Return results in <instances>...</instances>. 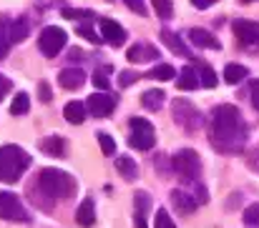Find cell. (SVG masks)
I'll return each mask as SVG.
<instances>
[{"instance_id": "cell-1", "label": "cell", "mask_w": 259, "mask_h": 228, "mask_svg": "<svg viewBox=\"0 0 259 228\" xmlns=\"http://www.w3.org/2000/svg\"><path fill=\"white\" fill-rule=\"evenodd\" d=\"M249 138V126L244 123L237 105H217L211 110V146L222 153H242Z\"/></svg>"}, {"instance_id": "cell-2", "label": "cell", "mask_w": 259, "mask_h": 228, "mask_svg": "<svg viewBox=\"0 0 259 228\" xmlns=\"http://www.w3.org/2000/svg\"><path fill=\"white\" fill-rule=\"evenodd\" d=\"M38 186H40V191L46 193V196H51V198H63V201H68V198H73L76 196V178L71 176V173H66V170H61V168H43L40 173H38Z\"/></svg>"}, {"instance_id": "cell-3", "label": "cell", "mask_w": 259, "mask_h": 228, "mask_svg": "<svg viewBox=\"0 0 259 228\" xmlns=\"http://www.w3.org/2000/svg\"><path fill=\"white\" fill-rule=\"evenodd\" d=\"M33 158L20 146H3L0 148V181L3 183H18L20 176L30 168Z\"/></svg>"}, {"instance_id": "cell-4", "label": "cell", "mask_w": 259, "mask_h": 228, "mask_svg": "<svg viewBox=\"0 0 259 228\" xmlns=\"http://www.w3.org/2000/svg\"><path fill=\"white\" fill-rule=\"evenodd\" d=\"M171 110H174V121H176L184 131L194 133V131L204 128V116L199 113V108H194V103H189V100H184V98H176L171 103Z\"/></svg>"}, {"instance_id": "cell-5", "label": "cell", "mask_w": 259, "mask_h": 228, "mask_svg": "<svg viewBox=\"0 0 259 228\" xmlns=\"http://www.w3.org/2000/svg\"><path fill=\"white\" fill-rule=\"evenodd\" d=\"M128 126H131V136H128V146L131 148H136V151H151L156 146L154 126L146 118H131Z\"/></svg>"}, {"instance_id": "cell-6", "label": "cell", "mask_w": 259, "mask_h": 228, "mask_svg": "<svg viewBox=\"0 0 259 228\" xmlns=\"http://www.w3.org/2000/svg\"><path fill=\"white\" fill-rule=\"evenodd\" d=\"M171 168L181 178L196 181L199 173H201V158H199V153L191 151V148H181V151L171 158Z\"/></svg>"}, {"instance_id": "cell-7", "label": "cell", "mask_w": 259, "mask_h": 228, "mask_svg": "<svg viewBox=\"0 0 259 228\" xmlns=\"http://www.w3.org/2000/svg\"><path fill=\"white\" fill-rule=\"evenodd\" d=\"M0 218L13 221V223H28L30 216L23 206V201L18 198V193L13 191H0Z\"/></svg>"}, {"instance_id": "cell-8", "label": "cell", "mask_w": 259, "mask_h": 228, "mask_svg": "<svg viewBox=\"0 0 259 228\" xmlns=\"http://www.w3.org/2000/svg\"><path fill=\"white\" fill-rule=\"evenodd\" d=\"M66 40H68V33H66L63 28L48 25V28H43V33H40V38H38V48H40V53H43L46 58H56V55L63 50Z\"/></svg>"}, {"instance_id": "cell-9", "label": "cell", "mask_w": 259, "mask_h": 228, "mask_svg": "<svg viewBox=\"0 0 259 228\" xmlns=\"http://www.w3.org/2000/svg\"><path fill=\"white\" fill-rule=\"evenodd\" d=\"M232 30H234V35H237L239 43H244L249 48H259V23L239 18V20L232 23Z\"/></svg>"}, {"instance_id": "cell-10", "label": "cell", "mask_w": 259, "mask_h": 228, "mask_svg": "<svg viewBox=\"0 0 259 228\" xmlns=\"http://www.w3.org/2000/svg\"><path fill=\"white\" fill-rule=\"evenodd\" d=\"M86 105H88V113H91V116L106 118V116H111V113H113V108H116V98H113L108 90H103V93L91 95Z\"/></svg>"}, {"instance_id": "cell-11", "label": "cell", "mask_w": 259, "mask_h": 228, "mask_svg": "<svg viewBox=\"0 0 259 228\" xmlns=\"http://www.w3.org/2000/svg\"><path fill=\"white\" fill-rule=\"evenodd\" d=\"M98 28H101V35H103L106 43H111V45H123V40H126L123 25H118V23L111 20V18H101V20H98Z\"/></svg>"}, {"instance_id": "cell-12", "label": "cell", "mask_w": 259, "mask_h": 228, "mask_svg": "<svg viewBox=\"0 0 259 228\" xmlns=\"http://www.w3.org/2000/svg\"><path fill=\"white\" fill-rule=\"evenodd\" d=\"M189 40H191L196 48H204V50H219V48H222L219 38H217L214 33L204 30V28H191V30H189Z\"/></svg>"}, {"instance_id": "cell-13", "label": "cell", "mask_w": 259, "mask_h": 228, "mask_svg": "<svg viewBox=\"0 0 259 228\" xmlns=\"http://www.w3.org/2000/svg\"><path fill=\"white\" fill-rule=\"evenodd\" d=\"M171 203H174V208H176L181 216L194 213V211H196V206H199V201H196L189 191H184V188H174L171 191Z\"/></svg>"}, {"instance_id": "cell-14", "label": "cell", "mask_w": 259, "mask_h": 228, "mask_svg": "<svg viewBox=\"0 0 259 228\" xmlns=\"http://www.w3.org/2000/svg\"><path fill=\"white\" fill-rule=\"evenodd\" d=\"M159 38L164 40V45H166L169 50H174V53H176L179 58H189V61L194 58V55H191V50H189V48L184 45V40H181V38H179V35L174 33V30H169V28H164V30L159 33Z\"/></svg>"}, {"instance_id": "cell-15", "label": "cell", "mask_w": 259, "mask_h": 228, "mask_svg": "<svg viewBox=\"0 0 259 228\" xmlns=\"http://www.w3.org/2000/svg\"><path fill=\"white\" fill-rule=\"evenodd\" d=\"M58 83H61V88H66V90H78V88L86 83V73H83L81 68H63V71L58 73Z\"/></svg>"}, {"instance_id": "cell-16", "label": "cell", "mask_w": 259, "mask_h": 228, "mask_svg": "<svg viewBox=\"0 0 259 228\" xmlns=\"http://www.w3.org/2000/svg\"><path fill=\"white\" fill-rule=\"evenodd\" d=\"M126 58H128L131 63H146V61L159 58V50H156L154 45H149V43H136V45H131V48H128Z\"/></svg>"}, {"instance_id": "cell-17", "label": "cell", "mask_w": 259, "mask_h": 228, "mask_svg": "<svg viewBox=\"0 0 259 228\" xmlns=\"http://www.w3.org/2000/svg\"><path fill=\"white\" fill-rule=\"evenodd\" d=\"M176 88L179 90H196V88H201V80H199V71H196V66L191 63V66H186L179 78H176Z\"/></svg>"}, {"instance_id": "cell-18", "label": "cell", "mask_w": 259, "mask_h": 228, "mask_svg": "<svg viewBox=\"0 0 259 228\" xmlns=\"http://www.w3.org/2000/svg\"><path fill=\"white\" fill-rule=\"evenodd\" d=\"M38 148L48 155H53V158H63L66 155V138L63 136H48L38 143Z\"/></svg>"}, {"instance_id": "cell-19", "label": "cell", "mask_w": 259, "mask_h": 228, "mask_svg": "<svg viewBox=\"0 0 259 228\" xmlns=\"http://www.w3.org/2000/svg\"><path fill=\"white\" fill-rule=\"evenodd\" d=\"M63 116H66V121H68V123L81 126V123L88 118V105H83L81 100H71V103H66Z\"/></svg>"}, {"instance_id": "cell-20", "label": "cell", "mask_w": 259, "mask_h": 228, "mask_svg": "<svg viewBox=\"0 0 259 228\" xmlns=\"http://www.w3.org/2000/svg\"><path fill=\"white\" fill-rule=\"evenodd\" d=\"M76 223L83 228H91L96 223V206H93V198H83V203L78 206L76 211Z\"/></svg>"}, {"instance_id": "cell-21", "label": "cell", "mask_w": 259, "mask_h": 228, "mask_svg": "<svg viewBox=\"0 0 259 228\" xmlns=\"http://www.w3.org/2000/svg\"><path fill=\"white\" fill-rule=\"evenodd\" d=\"M191 63L196 66V71H199V80H201V85H204V88H217L219 78H217V73L211 71V66H209V63H201V61H196V58H191Z\"/></svg>"}, {"instance_id": "cell-22", "label": "cell", "mask_w": 259, "mask_h": 228, "mask_svg": "<svg viewBox=\"0 0 259 228\" xmlns=\"http://www.w3.org/2000/svg\"><path fill=\"white\" fill-rule=\"evenodd\" d=\"M28 30H30V23H28L25 18H18V20H13V23H10L8 40H10V43H20V40H25V38H28Z\"/></svg>"}, {"instance_id": "cell-23", "label": "cell", "mask_w": 259, "mask_h": 228, "mask_svg": "<svg viewBox=\"0 0 259 228\" xmlns=\"http://www.w3.org/2000/svg\"><path fill=\"white\" fill-rule=\"evenodd\" d=\"M116 170L128 181V183H134L136 178H139V165L128 158V155H123V158H116Z\"/></svg>"}, {"instance_id": "cell-24", "label": "cell", "mask_w": 259, "mask_h": 228, "mask_svg": "<svg viewBox=\"0 0 259 228\" xmlns=\"http://www.w3.org/2000/svg\"><path fill=\"white\" fill-rule=\"evenodd\" d=\"M164 90H159V88H151V90H146L144 95H141V105L146 108V110H159L161 105H164Z\"/></svg>"}, {"instance_id": "cell-25", "label": "cell", "mask_w": 259, "mask_h": 228, "mask_svg": "<svg viewBox=\"0 0 259 228\" xmlns=\"http://www.w3.org/2000/svg\"><path fill=\"white\" fill-rule=\"evenodd\" d=\"M247 76H249V71H247L244 66H239V63H229V66L224 68V83H229V85L242 83Z\"/></svg>"}, {"instance_id": "cell-26", "label": "cell", "mask_w": 259, "mask_h": 228, "mask_svg": "<svg viewBox=\"0 0 259 228\" xmlns=\"http://www.w3.org/2000/svg\"><path fill=\"white\" fill-rule=\"evenodd\" d=\"M151 211V196L146 191H136L134 193V213L136 216H149Z\"/></svg>"}, {"instance_id": "cell-27", "label": "cell", "mask_w": 259, "mask_h": 228, "mask_svg": "<svg viewBox=\"0 0 259 228\" xmlns=\"http://www.w3.org/2000/svg\"><path fill=\"white\" fill-rule=\"evenodd\" d=\"M144 78H154V80H174L176 78V71H174V66H169V63H161V66H156V68H151L149 73Z\"/></svg>"}, {"instance_id": "cell-28", "label": "cell", "mask_w": 259, "mask_h": 228, "mask_svg": "<svg viewBox=\"0 0 259 228\" xmlns=\"http://www.w3.org/2000/svg\"><path fill=\"white\" fill-rule=\"evenodd\" d=\"M30 110V98H28V93H18L15 98H13V103H10V113L13 116H25Z\"/></svg>"}, {"instance_id": "cell-29", "label": "cell", "mask_w": 259, "mask_h": 228, "mask_svg": "<svg viewBox=\"0 0 259 228\" xmlns=\"http://www.w3.org/2000/svg\"><path fill=\"white\" fill-rule=\"evenodd\" d=\"M151 3H154V10H156V15H159L161 20L174 18V3L171 0H151Z\"/></svg>"}, {"instance_id": "cell-30", "label": "cell", "mask_w": 259, "mask_h": 228, "mask_svg": "<svg viewBox=\"0 0 259 228\" xmlns=\"http://www.w3.org/2000/svg\"><path fill=\"white\" fill-rule=\"evenodd\" d=\"M98 146H101V151L106 153V155H113L116 153V141L108 133H98Z\"/></svg>"}, {"instance_id": "cell-31", "label": "cell", "mask_w": 259, "mask_h": 228, "mask_svg": "<svg viewBox=\"0 0 259 228\" xmlns=\"http://www.w3.org/2000/svg\"><path fill=\"white\" fill-rule=\"evenodd\" d=\"M154 226L156 228H176L174 226V221H171V216H169L164 208H159V211H156V216H154Z\"/></svg>"}, {"instance_id": "cell-32", "label": "cell", "mask_w": 259, "mask_h": 228, "mask_svg": "<svg viewBox=\"0 0 259 228\" xmlns=\"http://www.w3.org/2000/svg\"><path fill=\"white\" fill-rule=\"evenodd\" d=\"M93 15V10H73V8H63V18H71V20H88Z\"/></svg>"}, {"instance_id": "cell-33", "label": "cell", "mask_w": 259, "mask_h": 228, "mask_svg": "<svg viewBox=\"0 0 259 228\" xmlns=\"http://www.w3.org/2000/svg\"><path fill=\"white\" fill-rule=\"evenodd\" d=\"M244 223H247V226H254V223H259V203L249 206V208L244 211Z\"/></svg>"}, {"instance_id": "cell-34", "label": "cell", "mask_w": 259, "mask_h": 228, "mask_svg": "<svg viewBox=\"0 0 259 228\" xmlns=\"http://www.w3.org/2000/svg\"><path fill=\"white\" fill-rule=\"evenodd\" d=\"M139 78L141 76H139V73H134V71H123L121 78H118V83H121V88H128V85H134Z\"/></svg>"}, {"instance_id": "cell-35", "label": "cell", "mask_w": 259, "mask_h": 228, "mask_svg": "<svg viewBox=\"0 0 259 228\" xmlns=\"http://www.w3.org/2000/svg\"><path fill=\"white\" fill-rule=\"evenodd\" d=\"M91 80H93V85H96L98 90H108V78H106V73H103V71H96Z\"/></svg>"}, {"instance_id": "cell-36", "label": "cell", "mask_w": 259, "mask_h": 228, "mask_svg": "<svg viewBox=\"0 0 259 228\" xmlns=\"http://www.w3.org/2000/svg\"><path fill=\"white\" fill-rule=\"evenodd\" d=\"M78 33H81V35L86 38L88 43H93V45H98V43L103 40V38H98V35H96V33H93V30H91L88 25H81V28H78Z\"/></svg>"}, {"instance_id": "cell-37", "label": "cell", "mask_w": 259, "mask_h": 228, "mask_svg": "<svg viewBox=\"0 0 259 228\" xmlns=\"http://www.w3.org/2000/svg\"><path fill=\"white\" fill-rule=\"evenodd\" d=\"M38 93H40V100H43V103H51V100H53L51 85H48L46 80H40V85H38Z\"/></svg>"}, {"instance_id": "cell-38", "label": "cell", "mask_w": 259, "mask_h": 228, "mask_svg": "<svg viewBox=\"0 0 259 228\" xmlns=\"http://www.w3.org/2000/svg\"><path fill=\"white\" fill-rule=\"evenodd\" d=\"M123 3H126V5H128L134 13H139V15H146V3H144V0H123Z\"/></svg>"}, {"instance_id": "cell-39", "label": "cell", "mask_w": 259, "mask_h": 228, "mask_svg": "<svg viewBox=\"0 0 259 228\" xmlns=\"http://www.w3.org/2000/svg\"><path fill=\"white\" fill-rule=\"evenodd\" d=\"M252 105L259 110V80H254V83H252Z\"/></svg>"}, {"instance_id": "cell-40", "label": "cell", "mask_w": 259, "mask_h": 228, "mask_svg": "<svg viewBox=\"0 0 259 228\" xmlns=\"http://www.w3.org/2000/svg\"><path fill=\"white\" fill-rule=\"evenodd\" d=\"M217 0H191V5L194 8H199V10H206V8H211Z\"/></svg>"}, {"instance_id": "cell-41", "label": "cell", "mask_w": 259, "mask_h": 228, "mask_svg": "<svg viewBox=\"0 0 259 228\" xmlns=\"http://www.w3.org/2000/svg\"><path fill=\"white\" fill-rule=\"evenodd\" d=\"M8 48H10V40H8L5 35H0V61L8 55Z\"/></svg>"}, {"instance_id": "cell-42", "label": "cell", "mask_w": 259, "mask_h": 228, "mask_svg": "<svg viewBox=\"0 0 259 228\" xmlns=\"http://www.w3.org/2000/svg\"><path fill=\"white\" fill-rule=\"evenodd\" d=\"M10 88H13V83H10L8 78H3V76H0V100H3V95H5V93H8Z\"/></svg>"}, {"instance_id": "cell-43", "label": "cell", "mask_w": 259, "mask_h": 228, "mask_svg": "<svg viewBox=\"0 0 259 228\" xmlns=\"http://www.w3.org/2000/svg\"><path fill=\"white\" fill-rule=\"evenodd\" d=\"M249 165H252V168H257V170H259V151L254 153L252 158H249Z\"/></svg>"}]
</instances>
